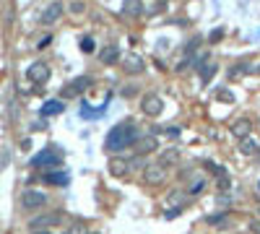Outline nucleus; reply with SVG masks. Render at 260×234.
Returning <instances> with one entry per match:
<instances>
[{
    "label": "nucleus",
    "instance_id": "1",
    "mask_svg": "<svg viewBox=\"0 0 260 234\" xmlns=\"http://www.w3.org/2000/svg\"><path fill=\"white\" fill-rule=\"evenodd\" d=\"M135 140H138V127H135L133 120H125L109 130V135L104 138V148L112 151V154H117V151L128 148L130 143L135 146Z\"/></svg>",
    "mask_w": 260,
    "mask_h": 234
},
{
    "label": "nucleus",
    "instance_id": "2",
    "mask_svg": "<svg viewBox=\"0 0 260 234\" xmlns=\"http://www.w3.org/2000/svg\"><path fill=\"white\" fill-rule=\"evenodd\" d=\"M60 164H63V154L58 146H47L42 154L31 159V167H42V169H58Z\"/></svg>",
    "mask_w": 260,
    "mask_h": 234
},
{
    "label": "nucleus",
    "instance_id": "3",
    "mask_svg": "<svg viewBox=\"0 0 260 234\" xmlns=\"http://www.w3.org/2000/svg\"><path fill=\"white\" fill-rule=\"evenodd\" d=\"M88 86H91V78H88V76H78V78H73L71 84L60 91V97L63 99H73V97H78V94H84Z\"/></svg>",
    "mask_w": 260,
    "mask_h": 234
},
{
    "label": "nucleus",
    "instance_id": "4",
    "mask_svg": "<svg viewBox=\"0 0 260 234\" xmlns=\"http://www.w3.org/2000/svg\"><path fill=\"white\" fill-rule=\"evenodd\" d=\"M44 203H47V195H44L42 190H24L21 193V206H24L26 211H37Z\"/></svg>",
    "mask_w": 260,
    "mask_h": 234
},
{
    "label": "nucleus",
    "instance_id": "5",
    "mask_svg": "<svg viewBox=\"0 0 260 234\" xmlns=\"http://www.w3.org/2000/svg\"><path fill=\"white\" fill-rule=\"evenodd\" d=\"M63 221V214H42V216H37V219H31L29 221V229L31 232H44V229H50V227H55V224H60Z\"/></svg>",
    "mask_w": 260,
    "mask_h": 234
},
{
    "label": "nucleus",
    "instance_id": "6",
    "mask_svg": "<svg viewBox=\"0 0 260 234\" xmlns=\"http://www.w3.org/2000/svg\"><path fill=\"white\" fill-rule=\"evenodd\" d=\"M143 177L149 185H162L167 180V167L162 161H156V164H149V167L143 169Z\"/></svg>",
    "mask_w": 260,
    "mask_h": 234
},
{
    "label": "nucleus",
    "instance_id": "7",
    "mask_svg": "<svg viewBox=\"0 0 260 234\" xmlns=\"http://www.w3.org/2000/svg\"><path fill=\"white\" fill-rule=\"evenodd\" d=\"M141 110L149 117H159L164 112V102H162V97H156V94H146L143 102H141Z\"/></svg>",
    "mask_w": 260,
    "mask_h": 234
},
{
    "label": "nucleus",
    "instance_id": "8",
    "mask_svg": "<svg viewBox=\"0 0 260 234\" xmlns=\"http://www.w3.org/2000/svg\"><path fill=\"white\" fill-rule=\"evenodd\" d=\"M26 78L31 81V84H47V81H50V65L47 63H34V65H29Z\"/></svg>",
    "mask_w": 260,
    "mask_h": 234
},
{
    "label": "nucleus",
    "instance_id": "9",
    "mask_svg": "<svg viewBox=\"0 0 260 234\" xmlns=\"http://www.w3.org/2000/svg\"><path fill=\"white\" fill-rule=\"evenodd\" d=\"M250 133H253V122L247 120V117H240V120H234V125H232V135H234L237 140L250 138Z\"/></svg>",
    "mask_w": 260,
    "mask_h": 234
},
{
    "label": "nucleus",
    "instance_id": "10",
    "mask_svg": "<svg viewBox=\"0 0 260 234\" xmlns=\"http://www.w3.org/2000/svg\"><path fill=\"white\" fill-rule=\"evenodd\" d=\"M63 16V3H50L47 8H44L42 10V23H55V21H58Z\"/></svg>",
    "mask_w": 260,
    "mask_h": 234
},
{
    "label": "nucleus",
    "instance_id": "11",
    "mask_svg": "<svg viewBox=\"0 0 260 234\" xmlns=\"http://www.w3.org/2000/svg\"><path fill=\"white\" fill-rule=\"evenodd\" d=\"M138 154L143 156V154H149V151H154V148H159V140H156L154 135H143V138H138L135 140V146H133Z\"/></svg>",
    "mask_w": 260,
    "mask_h": 234
},
{
    "label": "nucleus",
    "instance_id": "12",
    "mask_svg": "<svg viewBox=\"0 0 260 234\" xmlns=\"http://www.w3.org/2000/svg\"><path fill=\"white\" fill-rule=\"evenodd\" d=\"M128 169H130V161L128 159H120V156L109 159V174H115V177H125Z\"/></svg>",
    "mask_w": 260,
    "mask_h": 234
},
{
    "label": "nucleus",
    "instance_id": "13",
    "mask_svg": "<svg viewBox=\"0 0 260 234\" xmlns=\"http://www.w3.org/2000/svg\"><path fill=\"white\" fill-rule=\"evenodd\" d=\"M99 60L104 63V65L117 63V60H120V47H117V44H109V47H104V50L99 52Z\"/></svg>",
    "mask_w": 260,
    "mask_h": 234
},
{
    "label": "nucleus",
    "instance_id": "14",
    "mask_svg": "<svg viewBox=\"0 0 260 234\" xmlns=\"http://www.w3.org/2000/svg\"><path fill=\"white\" fill-rule=\"evenodd\" d=\"M60 112H63V102L60 99L44 102V107H42V117H52V115H60Z\"/></svg>",
    "mask_w": 260,
    "mask_h": 234
},
{
    "label": "nucleus",
    "instance_id": "15",
    "mask_svg": "<svg viewBox=\"0 0 260 234\" xmlns=\"http://www.w3.org/2000/svg\"><path fill=\"white\" fill-rule=\"evenodd\" d=\"M44 182H50V185H68V182H71V177H68L65 172H47V174H44Z\"/></svg>",
    "mask_w": 260,
    "mask_h": 234
},
{
    "label": "nucleus",
    "instance_id": "16",
    "mask_svg": "<svg viewBox=\"0 0 260 234\" xmlns=\"http://www.w3.org/2000/svg\"><path fill=\"white\" fill-rule=\"evenodd\" d=\"M122 13L125 16H141L143 13V3L141 0H128V3L122 5Z\"/></svg>",
    "mask_w": 260,
    "mask_h": 234
},
{
    "label": "nucleus",
    "instance_id": "17",
    "mask_svg": "<svg viewBox=\"0 0 260 234\" xmlns=\"http://www.w3.org/2000/svg\"><path fill=\"white\" fill-rule=\"evenodd\" d=\"M216 70H219L216 63H206V65H200V81H203V84H208V81L216 76Z\"/></svg>",
    "mask_w": 260,
    "mask_h": 234
},
{
    "label": "nucleus",
    "instance_id": "18",
    "mask_svg": "<svg viewBox=\"0 0 260 234\" xmlns=\"http://www.w3.org/2000/svg\"><path fill=\"white\" fill-rule=\"evenodd\" d=\"M260 148V143H258V140L255 138H245L242 140V146H240V151H242V154L245 156H250V154H255V151Z\"/></svg>",
    "mask_w": 260,
    "mask_h": 234
},
{
    "label": "nucleus",
    "instance_id": "19",
    "mask_svg": "<svg viewBox=\"0 0 260 234\" xmlns=\"http://www.w3.org/2000/svg\"><path fill=\"white\" fill-rule=\"evenodd\" d=\"M125 70H128V73H143V60H141V57H128V65H125Z\"/></svg>",
    "mask_w": 260,
    "mask_h": 234
},
{
    "label": "nucleus",
    "instance_id": "20",
    "mask_svg": "<svg viewBox=\"0 0 260 234\" xmlns=\"http://www.w3.org/2000/svg\"><path fill=\"white\" fill-rule=\"evenodd\" d=\"M177 161H179V151L177 148H169V151H164V154H162V164H164V167L177 164Z\"/></svg>",
    "mask_w": 260,
    "mask_h": 234
},
{
    "label": "nucleus",
    "instance_id": "21",
    "mask_svg": "<svg viewBox=\"0 0 260 234\" xmlns=\"http://www.w3.org/2000/svg\"><path fill=\"white\" fill-rule=\"evenodd\" d=\"M203 190H206V182H203V180H195V182L187 185V195H200Z\"/></svg>",
    "mask_w": 260,
    "mask_h": 234
},
{
    "label": "nucleus",
    "instance_id": "22",
    "mask_svg": "<svg viewBox=\"0 0 260 234\" xmlns=\"http://www.w3.org/2000/svg\"><path fill=\"white\" fill-rule=\"evenodd\" d=\"M96 50V44H94V39L91 37H81V52H86V55H91Z\"/></svg>",
    "mask_w": 260,
    "mask_h": 234
},
{
    "label": "nucleus",
    "instance_id": "23",
    "mask_svg": "<svg viewBox=\"0 0 260 234\" xmlns=\"http://www.w3.org/2000/svg\"><path fill=\"white\" fill-rule=\"evenodd\" d=\"M164 8H167L164 3H154V5H146V3H143V10H146V13H149V16H156V13H162Z\"/></svg>",
    "mask_w": 260,
    "mask_h": 234
},
{
    "label": "nucleus",
    "instance_id": "24",
    "mask_svg": "<svg viewBox=\"0 0 260 234\" xmlns=\"http://www.w3.org/2000/svg\"><path fill=\"white\" fill-rule=\"evenodd\" d=\"M206 167H208V172H211V174H216V177H224V167H219V164L206 161Z\"/></svg>",
    "mask_w": 260,
    "mask_h": 234
},
{
    "label": "nucleus",
    "instance_id": "25",
    "mask_svg": "<svg viewBox=\"0 0 260 234\" xmlns=\"http://www.w3.org/2000/svg\"><path fill=\"white\" fill-rule=\"evenodd\" d=\"M71 234H88L86 232V224H84V221H76V224L71 227Z\"/></svg>",
    "mask_w": 260,
    "mask_h": 234
},
{
    "label": "nucleus",
    "instance_id": "26",
    "mask_svg": "<svg viewBox=\"0 0 260 234\" xmlns=\"http://www.w3.org/2000/svg\"><path fill=\"white\" fill-rule=\"evenodd\" d=\"M133 167H143V169H146V167H149V164H146V161H143V156L138 154L135 159H130V169H133Z\"/></svg>",
    "mask_w": 260,
    "mask_h": 234
},
{
    "label": "nucleus",
    "instance_id": "27",
    "mask_svg": "<svg viewBox=\"0 0 260 234\" xmlns=\"http://www.w3.org/2000/svg\"><path fill=\"white\" fill-rule=\"evenodd\" d=\"M219 190H224V193L229 190V177H227V174H224V177H219Z\"/></svg>",
    "mask_w": 260,
    "mask_h": 234
},
{
    "label": "nucleus",
    "instance_id": "28",
    "mask_svg": "<svg viewBox=\"0 0 260 234\" xmlns=\"http://www.w3.org/2000/svg\"><path fill=\"white\" fill-rule=\"evenodd\" d=\"M179 214H182V208H169L167 214H164V219H177Z\"/></svg>",
    "mask_w": 260,
    "mask_h": 234
},
{
    "label": "nucleus",
    "instance_id": "29",
    "mask_svg": "<svg viewBox=\"0 0 260 234\" xmlns=\"http://www.w3.org/2000/svg\"><path fill=\"white\" fill-rule=\"evenodd\" d=\"M219 99H224V102H234V94H232V91H219Z\"/></svg>",
    "mask_w": 260,
    "mask_h": 234
},
{
    "label": "nucleus",
    "instance_id": "30",
    "mask_svg": "<svg viewBox=\"0 0 260 234\" xmlns=\"http://www.w3.org/2000/svg\"><path fill=\"white\" fill-rule=\"evenodd\" d=\"M71 10H73V13H84L86 5H84V3H71Z\"/></svg>",
    "mask_w": 260,
    "mask_h": 234
},
{
    "label": "nucleus",
    "instance_id": "31",
    "mask_svg": "<svg viewBox=\"0 0 260 234\" xmlns=\"http://www.w3.org/2000/svg\"><path fill=\"white\" fill-rule=\"evenodd\" d=\"M135 94H138V89H135V86H128L125 91H122V97H128V99H130V97H135Z\"/></svg>",
    "mask_w": 260,
    "mask_h": 234
},
{
    "label": "nucleus",
    "instance_id": "32",
    "mask_svg": "<svg viewBox=\"0 0 260 234\" xmlns=\"http://www.w3.org/2000/svg\"><path fill=\"white\" fill-rule=\"evenodd\" d=\"M250 232H253V234H260V221H258V219L250 221Z\"/></svg>",
    "mask_w": 260,
    "mask_h": 234
},
{
    "label": "nucleus",
    "instance_id": "33",
    "mask_svg": "<svg viewBox=\"0 0 260 234\" xmlns=\"http://www.w3.org/2000/svg\"><path fill=\"white\" fill-rule=\"evenodd\" d=\"M50 42H52V37L47 34V37H42V39H39V44H37V47H39V50H44V47H47Z\"/></svg>",
    "mask_w": 260,
    "mask_h": 234
},
{
    "label": "nucleus",
    "instance_id": "34",
    "mask_svg": "<svg viewBox=\"0 0 260 234\" xmlns=\"http://www.w3.org/2000/svg\"><path fill=\"white\" fill-rule=\"evenodd\" d=\"M169 203H182V195H179V193H172V195H169Z\"/></svg>",
    "mask_w": 260,
    "mask_h": 234
},
{
    "label": "nucleus",
    "instance_id": "35",
    "mask_svg": "<svg viewBox=\"0 0 260 234\" xmlns=\"http://www.w3.org/2000/svg\"><path fill=\"white\" fill-rule=\"evenodd\" d=\"M167 135H179V127H174V125H169V127H167Z\"/></svg>",
    "mask_w": 260,
    "mask_h": 234
},
{
    "label": "nucleus",
    "instance_id": "36",
    "mask_svg": "<svg viewBox=\"0 0 260 234\" xmlns=\"http://www.w3.org/2000/svg\"><path fill=\"white\" fill-rule=\"evenodd\" d=\"M34 234H50V232H47V229H44V232H34Z\"/></svg>",
    "mask_w": 260,
    "mask_h": 234
},
{
    "label": "nucleus",
    "instance_id": "37",
    "mask_svg": "<svg viewBox=\"0 0 260 234\" xmlns=\"http://www.w3.org/2000/svg\"><path fill=\"white\" fill-rule=\"evenodd\" d=\"M255 70H258V73H260V68H255Z\"/></svg>",
    "mask_w": 260,
    "mask_h": 234
},
{
    "label": "nucleus",
    "instance_id": "38",
    "mask_svg": "<svg viewBox=\"0 0 260 234\" xmlns=\"http://www.w3.org/2000/svg\"><path fill=\"white\" fill-rule=\"evenodd\" d=\"M88 234H94V232H88Z\"/></svg>",
    "mask_w": 260,
    "mask_h": 234
}]
</instances>
